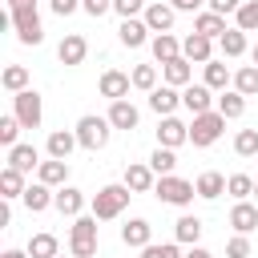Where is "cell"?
<instances>
[{
    "mask_svg": "<svg viewBox=\"0 0 258 258\" xmlns=\"http://www.w3.org/2000/svg\"><path fill=\"white\" fill-rule=\"evenodd\" d=\"M129 198H133V189H129L125 181H113V185H101V189L93 194V202H89V214H93L97 222H113V218H121V214H125V206H129Z\"/></svg>",
    "mask_w": 258,
    "mask_h": 258,
    "instance_id": "6da1fadb",
    "label": "cell"
},
{
    "mask_svg": "<svg viewBox=\"0 0 258 258\" xmlns=\"http://www.w3.org/2000/svg\"><path fill=\"white\" fill-rule=\"evenodd\" d=\"M8 16H12V28H16L20 44H40L44 40V24H40V12H36V0H8Z\"/></svg>",
    "mask_w": 258,
    "mask_h": 258,
    "instance_id": "7a4b0ae2",
    "label": "cell"
},
{
    "mask_svg": "<svg viewBox=\"0 0 258 258\" xmlns=\"http://www.w3.org/2000/svg\"><path fill=\"white\" fill-rule=\"evenodd\" d=\"M97 218L93 214H81V218H73V226H69V254L73 258H93L97 254Z\"/></svg>",
    "mask_w": 258,
    "mask_h": 258,
    "instance_id": "3957f363",
    "label": "cell"
},
{
    "mask_svg": "<svg viewBox=\"0 0 258 258\" xmlns=\"http://www.w3.org/2000/svg\"><path fill=\"white\" fill-rule=\"evenodd\" d=\"M109 133H113V125H109V117H97V113H85V117L77 121V141H81V149H89V153H97V149H105V145H109Z\"/></svg>",
    "mask_w": 258,
    "mask_h": 258,
    "instance_id": "277c9868",
    "label": "cell"
},
{
    "mask_svg": "<svg viewBox=\"0 0 258 258\" xmlns=\"http://www.w3.org/2000/svg\"><path fill=\"white\" fill-rule=\"evenodd\" d=\"M222 133H226V117H222L218 109H214V113H202V117L189 121V141H194V149H210Z\"/></svg>",
    "mask_w": 258,
    "mask_h": 258,
    "instance_id": "5b68a950",
    "label": "cell"
},
{
    "mask_svg": "<svg viewBox=\"0 0 258 258\" xmlns=\"http://www.w3.org/2000/svg\"><path fill=\"white\" fill-rule=\"evenodd\" d=\"M153 194L165 202V206H177V210H185L194 198H198V189H194V181H185V177H177V173H169V177H157V185H153Z\"/></svg>",
    "mask_w": 258,
    "mask_h": 258,
    "instance_id": "8992f818",
    "label": "cell"
},
{
    "mask_svg": "<svg viewBox=\"0 0 258 258\" xmlns=\"http://www.w3.org/2000/svg\"><path fill=\"white\" fill-rule=\"evenodd\" d=\"M12 113H16V121H20L24 129H40V121H44V101H40V93H36V89L16 93V97H12Z\"/></svg>",
    "mask_w": 258,
    "mask_h": 258,
    "instance_id": "52a82bcc",
    "label": "cell"
},
{
    "mask_svg": "<svg viewBox=\"0 0 258 258\" xmlns=\"http://www.w3.org/2000/svg\"><path fill=\"white\" fill-rule=\"evenodd\" d=\"M181 105H185L194 117H202V113H214V109H218V97H214L210 85H185V89H181Z\"/></svg>",
    "mask_w": 258,
    "mask_h": 258,
    "instance_id": "ba28073f",
    "label": "cell"
},
{
    "mask_svg": "<svg viewBox=\"0 0 258 258\" xmlns=\"http://www.w3.org/2000/svg\"><path fill=\"white\" fill-rule=\"evenodd\" d=\"M97 89H101V97H109V101H125L129 89H133V77L121 73V69H105L101 81H97Z\"/></svg>",
    "mask_w": 258,
    "mask_h": 258,
    "instance_id": "9c48e42d",
    "label": "cell"
},
{
    "mask_svg": "<svg viewBox=\"0 0 258 258\" xmlns=\"http://www.w3.org/2000/svg\"><path fill=\"white\" fill-rule=\"evenodd\" d=\"M173 4H165V0H153V4H145V12H141V20L149 24V32L157 36V32H169L173 28Z\"/></svg>",
    "mask_w": 258,
    "mask_h": 258,
    "instance_id": "30bf717a",
    "label": "cell"
},
{
    "mask_svg": "<svg viewBox=\"0 0 258 258\" xmlns=\"http://www.w3.org/2000/svg\"><path fill=\"white\" fill-rule=\"evenodd\" d=\"M181 56H185L189 64H210V60H214V40L202 36V32H189V36L181 40Z\"/></svg>",
    "mask_w": 258,
    "mask_h": 258,
    "instance_id": "8fae6325",
    "label": "cell"
},
{
    "mask_svg": "<svg viewBox=\"0 0 258 258\" xmlns=\"http://www.w3.org/2000/svg\"><path fill=\"white\" fill-rule=\"evenodd\" d=\"M56 56H60V64H69V69H77L85 56H89V40L81 36V32H64V40L56 44Z\"/></svg>",
    "mask_w": 258,
    "mask_h": 258,
    "instance_id": "7c38bea8",
    "label": "cell"
},
{
    "mask_svg": "<svg viewBox=\"0 0 258 258\" xmlns=\"http://www.w3.org/2000/svg\"><path fill=\"white\" fill-rule=\"evenodd\" d=\"M121 181H125V185H129L133 194H149V189L157 185V173L149 169V161H129V165H125V177H121Z\"/></svg>",
    "mask_w": 258,
    "mask_h": 258,
    "instance_id": "4fadbf2b",
    "label": "cell"
},
{
    "mask_svg": "<svg viewBox=\"0 0 258 258\" xmlns=\"http://www.w3.org/2000/svg\"><path fill=\"white\" fill-rule=\"evenodd\" d=\"M105 117H109L113 129H125V133L137 129V121H141V113H137V105H133L129 97H125V101H109V113H105Z\"/></svg>",
    "mask_w": 258,
    "mask_h": 258,
    "instance_id": "5bb4252c",
    "label": "cell"
},
{
    "mask_svg": "<svg viewBox=\"0 0 258 258\" xmlns=\"http://www.w3.org/2000/svg\"><path fill=\"white\" fill-rule=\"evenodd\" d=\"M185 141H189V125L177 121V117H161V125H157V145L177 149V145H185Z\"/></svg>",
    "mask_w": 258,
    "mask_h": 258,
    "instance_id": "9a60e30c",
    "label": "cell"
},
{
    "mask_svg": "<svg viewBox=\"0 0 258 258\" xmlns=\"http://www.w3.org/2000/svg\"><path fill=\"white\" fill-rule=\"evenodd\" d=\"M177 105H181V89H173V85H157V89L149 93V109H153L157 117H173Z\"/></svg>",
    "mask_w": 258,
    "mask_h": 258,
    "instance_id": "2e32d148",
    "label": "cell"
},
{
    "mask_svg": "<svg viewBox=\"0 0 258 258\" xmlns=\"http://www.w3.org/2000/svg\"><path fill=\"white\" fill-rule=\"evenodd\" d=\"M77 145H81V141H77V129H52L48 141H44L48 157H56V161H69V153H73Z\"/></svg>",
    "mask_w": 258,
    "mask_h": 258,
    "instance_id": "e0dca14e",
    "label": "cell"
},
{
    "mask_svg": "<svg viewBox=\"0 0 258 258\" xmlns=\"http://www.w3.org/2000/svg\"><path fill=\"white\" fill-rule=\"evenodd\" d=\"M52 210H56L60 218H81V210H85V194H81L77 185H60V189H56Z\"/></svg>",
    "mask_w": 258,
    "mask_h": 258,
    "instance_id": "ac0fdd59",
    "label": "cell"
},
{
    "mask_svg": "<svg viewBox=\"0 0 258 258\" xmlns=\"http://www.w3.org/2000/svg\"><path fill=\"white\" fill-rule=\"evenodd\" d=\"M121 242L133 246V250H145V246L153 242V226H149L145 218H129V222L121 226Z\"/></svg>",
    "mask_w": 258,
    "mask_h": 258,
    "instance_id": "d6986e66",
    "label": "cell"
},
{
    "mask_svg": "<svg viewBox=\"0 0 258 258\" xmlns=\"http://www.w3.org/2000/svg\"><path fill=\"white\" fill-rule=\"evenodd\" d=\"M117 36H121V44H125V48H141V44H149V40H153V36H149V24H145L141 16H133V20H121Z\"/></svg>",
    "mask_w": 258,
    "mask_h": 258,
    "instance_id": "ffe728a7",
    "label": "cell"
},
{
    "mask_svg": "<svg viewBox=\"0 0 258 258\" xmlns=\"http://www.w3.org/2000/svg\"><path fill=\"white\" fill-rule=\"evenodd\" d=\"M20 202H24V210H28V214H44V210L56 202V189H48L44 181H32V185L24 189V198H20Z\"/></svg>",
    "mask_w": 258,
    "mask_h": 258,
    "instance_id": "44dd1931",
    "label": "cell"
},
{
    "mask_svg": "<svg viewBox=\"0 0 258 258\" xmlns=\"http://www.w3.org/2000/svg\"><path fill=\"white\" fill-rule=\"evenodd\" d=\"M194 32H202V36H210V40H222L226 32H230V24H226V16H218V12H198L194 16Z\"/></svg>",
    "mask_w": 258,
    "mask_h": 258,
    "instance_id": "7402d4cb",
    "label": "cell"
},
{
    "mask_svg": "<svg viewBox=\"0 0 258 258\" xmlns=\"http://www.w3.org/2000/svg\"><path fill=\"white\" fill-rule=\"evenodd\" d=\"M149 48H153V60H157V64H169V60L181 56V40H177L173 32H157V36L149 40Z\"/></svg>",
    "mask_w": 258,
    "mask_h": 258,
    "instance_id": "603a6c76",
    "label": "cell"
},
{
    "mask_svg": "<svg viewBox=\"0 0 258 258\" xmlns=\"http://www.w3.org/2000/svg\"><path fill=\"white\" fill-rule=\"evenodd\" d=\"M8 165H12V169H20V173H32V169H40V149L20 141V145H12V149H8Z\"/></svg>",
    "mask_w": 258,
    "mask_h": 258,
    "instance_id": "cb8c5ba5",
    "label": "cell"
},
{
    "mask_svg": "<svg viewBox=\"0 0 258 258\" xmlns=\"http://www.w3.org/2000/svg\"><path fill=\"white\" fill-rule=\"evenodd\" d=\"M36 181H44L48 189H60V185H69V161H56V157L40 161V169H36Z\"/></svg>",
    "mask_w": 258,
    "mask_h": 258,
    "instance_id": "d4e9b609",
    "label": "cell"
},
{
    "mask_svg": "<svg viewBox=\"0 0 258 258\" xmlns=\"http://www.w3.org/2000/svg\"><path fill=\"white\" fill-rule=\"evenodd\" d=\"M202 218H194V214H181L177 222H173V242L177 246H198V238H202Z\"/></svg>",
    "mask_w": 258,
    "mask_h": 258,
    "instance_id": "484cf974",
    "label": "cell"
},
{
    "mask_svg": "<svg viewBox=\"0 0 258 258\" xmlns=\"http://www.w3.org/2000/svg\"><path fill=\"white\" fill-rule=\"evenodd\" d=\"M230 226H234V234H250V230H258V206H254V202H234V210H230Z\"/></svg>",
    "mask_w": 258,
    "mask_h": 258,
    "instance_id": "4316f807",
    "label": "cell"
},
{
    "mask_svg": "<svg viewBox=\"0 0 258 258\" xmlns=\"http://www.w3.org/2000/svg\"><path fill=\"white\" fill-rule=\"evenodd\" d=\"M161 77H165V85H173V89H185V85H194V64H189L185 56H177V60L161 64Z\"/></svg>",
    "mask_w": 258,
    "mask_h": 258,
    "instance_id": "83f0119b",
    "label": "cell"
},
{
    "mask_svg": "<svg viewBox=\"0 0 258 258\" xmlns=\"http://www.w3.org/2000/svg\"><path fill=\"white\" fill-rule=\"evenodd\" d=\"M24 189H28V185H24V173L12 169V165H4V169H0V198H4V202H16V198H24Z\"/></svg>",
    "mask_w": 258,
    "mask_h": 258,
    "instance_id": "f1b7e54d",
    "label": "cell"
},
{
    "mask_svg": "<svg viewBox=\"0 0 258 258\" xmlns=\"http://www.w3.org/2000/svg\"><path fill=\"white\" fill-rule=\"evenodd\" d=\"M194 189H198V198H206V202H214V198H222V194H226V177H222L218 169H206V173H198V181H194Z\"/></svg>",
    "mask_w": 258,
    "mask_h": 258,
    "instance_id": "f546056e",
    "label": "cell"
},
{
    "mask_svg": "<svg viewBox=\"0 0 258 258\" xmlns=\"http://www.w3.org/2000/svg\"><path fill=\"white\" fill-rule=\"evenodd\" d=\"M202 69H206L202 85H210L214 93H226V85H234V73L226 69V60H210V64H202Z\"/></svg>",
    "mask_w": 258,
    "mask_h": 258,
    "instance_id": "4dcf8cb0",
    "label": "cell"
},
{
    "mask_svg": "<svg viewBox=\"0 0 258 258\" xmlns=\"http://www.w3.org/2000/svg\"><path fill=\"white\" fill-rule=\"evenodd\" d=\"M218 113H222L226 121H238V117L246 113V97H242L238 89H226V93H218Z\"/></svg>",
    "mask_w": 258,
    "mask_h": 258,
    "instance_id": "1f68e13d",
    "label": "cell"
},
{
    "mask_svg": "<svg viewBox=\"0 0 258 258\" xmlns=\"http://www.w3.org/2000/svg\"><path fill=\"white\" fill-rule=\"evenodd\" d=\"M24 250H28V258H56L60 242H56V234H32Z\"/></svg>",
    "mask_w": 258,
    "mask_h": 258,
    "instance_id": "d6a6232c",
    "label": "cell"
},
{
    "mask_svg": "<svg viewBox=\"0 0 258 258\" xmlns=\"http://www.w3.org/2000/svg\"><path fill=\"white\" fill-rule=\"evenodd\" d=\"M149 169H153L157 177H169V173L177 169V153H173V149H165V145H157V149L149 153Z\"/></svg>",
    "mask_w": 258,
    "mask_h": 258,
    "instance_id": "836d02e7",
    "label": "cell"
},
{
    "mask_svg": "<svg viewBox=\"0 0 258 258\" xmlns=\"http://www.w3.org/2000/svg\"><path fill=\"white\" fill-rule=\"evenodd\" d=\"M226 194H230L234 202H250V198H254V177H250V173H230V177H226Z\"/></svg>",
    "mask_w": 258,
    "mask_h": 258,
    "instance_id": "e575fe53",
    "label": "cell"
},
{
    "mask_svg": "<svg viewBox=\"0 0 258 258\" xmlns=\"http://www.w3.org/2000/svg\"><path fill=\"white\" fill-rule=\"evenodd\" d=\"M0 85H4L12 97L24 93V89H28V69H24V64H8V69L0 73Z\"/></svg>",
    "mask_w": 258,
    "mask_h": 258,
    "instance_id": "d590c367",
    "label": "cell"
},
{
    "mask_svg": "<svg viewBox=\"0 0 258 258\" xmlns=\"http://www.w3.org/2000/svg\"><path fill=\"white\" fill-rule=\"evenodd\" d=\"M218 48H222V56H230V60H238L242 52H246V32L242 28H230L222 40H218Z\"/></svg>",
    "mask_w": 258,
    "mask_h": 258,
    "instance_id": "8d00e7d4",
    "label": "cell"
},
{
    "mask_svg": "<svg viewBox=\"0 0 258 258\" xmlns=\"http://www.w3.org/2000/svg\"><path fill=\"white\" fill-rule=\"evenodd\" d=\"M234 89H238L242 97H258V69H254V64H242V69L234 73Z\"/></svg>",
    "mask_w": 258,
    "mask_h": 258,
    "instance_id": "74e56055",
    "label": "cell"
},
{
    "mask_svg": "<svg viewBox=\"0 0 258 258\" xmlns=\"http://www.w3.org/2000/svg\"><path fill=\"white\" fill-rule=\"evenodd\" d=\"M234 28H242V32L258 28V0H242V8L234 12Z\"/></svg>",
    "mask_w": 258,
    "mask_h": 258,
    "instance_id": "f35d334b",
    "label": "cell"
},
{
    "mask_svg": "<svg viewBox=\"0 0 258 258\" xmlns=\"http://www.w3.org/2000/svg\"><path fill=\"white\" fill-rule=\"evenodd\" d=\"M133 89H141V93H153L157 89V69L153 64H133Z\"/></svg>",
    "mask_w": 258,
    "mask_h": 258,
    "instance_id": "ab89813d",
    "label": "cell"
},
{
    "mask_svg": "<svg viewBox=\"0 0 258 258\" xmlns=\"http://www.w3.org/2000/svg\"><path fill=\"white\" fill-rule=\"evenodd\" d=\"M20 129H24V125L16 121V113H8V117H0V145H4V149H12V145H20V141H16V137H20Z\"/></svg>",
    "mask_w": 258,
    "mask_h": 258,
    "instance_id": "60d3db41",
    "label": "cell"
},
{
    "mask_svg": "<svg viewBox=\"0 0 258 258\" xmlns=\"http://www.w3.org/2000/svg\"><path fill=\"white\" fill-rule=\"evenodd\" d=\"M234 153H238V157H254V153H258V129H238Z\"/></svg>",
    "mask_w": 258,
    "mask_h": 258,
    "instance_id": "b9f144b4",
    "label": "cell"
},
{
    "mask_svg": "<svg viewBox=\"0 0 258 258\" xmlns=\"http://www.w3.org/2000/svg\"><path fill=\"white\" fill-rule=\"evenodd\" d=\"M141 258H185V254H181L177 242H149V246L141 250Z\"/></svg>",
    "mask_w": 258,
    "mask_h": 258,
    "instance_id": "7bdbcfd3",
    "label": "cell"
},
{
    "mask_svg": "<svg viewBox=\"0 0 258 258\" xmlns=\"http://www.w3.org/2000/svg\"><path fill=\"white\" fill-rule=\"evenodd\" d=\"M113 12H117L121 20H133V16L145 12V0H113Z\"/></svg>",
    "mask_w": 258,
    "mask_h": 258,
    "instance_id": "ee69618b",
    "label": "cell"
},
{
    "mask_svg": "<svg viewBox=\"0 0 258 258\" xmlns=\"http://www.w3.org/2000/svg\"><path fill=\"white\" fill-rule=\"evenodd\" d=\"M226 258H250V238L246 234H234L226 242Z\"/></svg>",
    "mask_w": 258,
    "mask_h": 258,
    "instance_id": "f6af8a7d",
    "label": "cell"
},
{
    "mask_svg": "<svg viewBox=\"0 0 258 258\" xmlns=\"http://www.w3.org/2000/svg\"><path fill=\"white\" fill-rule=\"evenodd\" d=\"M81 12H89L93 20H101L105 12H113V0H81Z\"/></svg>",
    "mask_w": 258,
    "mask_h": 258,
    "instance_id": "bcb514c9",
    "label": "cell"
},
{
    "mask_svg": "<svg viewBox=\"0 0 258 258\" xmlns=\"http://www.w3.org/2000/svg\"><path fill=\"white\" fill-rule=\"evenodd\" d=\"M206 8L218 12V16H234V12L242 8V0H206Z\"/></svg>",
    "mask_w": 258,
    "mask_h": 258,
    "instance_id": "7dc6e473",
    "label": "cell"
},
{
    "mask_svg": "<svg viewBox=\"0 0 258 258\" xmlns=\"http://www.w3.org/2000/svg\"><path fill=\"white\" fill-rule=\"evenodd\" d=\"M48 8H52L60 20H64V16H73V12L81 8V0H48Z\"/></svg>",
    "mask_w": 258,
    "mask_h": 258,
    "instance_id": "c3c4849f",
    "label": "cell"
},
{
    "mask_svg": "<svg viewBox=\"0 0 258 258\" xmlns=\"http://www.w3.org/2000/svg\"><path fill=\"white\" fill-rule=\"evenodd\" d=\"M169 4H173V12H194V16H198V12H206V8H202L206 0H169Z\"/></svg>",
    "mask_w": 258,
    "mask_h": 258,
    "instance_id": "681fc988",
    "label": "cell"
},
{
    "mask_svg": "<svg viewBox=\"0 0 258 258\" xmlns=\"http://www.w3.org/2000/svg\"><path fill=\"white\" fill-rule=\"evenodd\" d=\"M185 258H214V254H210L206 246H189V250H185Z\"/></svg>",
    "mask_w": 258,
    "mask_h": 258,
    "instance_id": "f907efd6",
    "label": "cell"
},
{
    "mask_svg": "<svg viewBox=\"0 0 258 258\" xmlns=\"http://www.w3.org/2000/svg\"><path fill=\"white\" fill-rule=\"evenodd\" d=\"M0 258H28V250H4Z\"/></svg>",
    "mask_w": 258,
    "mask_h": 258,
    "instance_id": "816d5d0a",
    "label": "cell"
},
{
    "mask_svg": "<svg viewBox=\"0 0 258 258\" xmlns=\"http://www.w3.org/2000/svg\"><path fill=\"white\" fill-rule=\"evenodd\" d=\"M250 56H254V69H258V44H254V52H250Z\"/></svg>",
    "mask_w": 258,
    "mask_h": 258,
    "instance_id": "f5cc1de1",
    "label": "cell"
},
{
    "mask_svg": "<svg viewBox=\"0 0 258 258\" xmlns=\"http://www.w3.org/2000/svg\"><path fill=\"white\" fill-rule=\"evenodd\" d=\"M254 198H258V181H254Z\"/></svg>",
    "mask_w": 258,
    "mask_h": 258,
    "instance_id": "db71d44e",
    "label": "cell"
},
{
    "mask_svg": "<svg viewBox=\"0 0 258 258\" xmlns=\"http://www.w3.org/2000/svg\"><path fill=\"white\" fill-rule=\"evenodd\" d=\"M56 258H64V254H56ZM69 258H73V254H69Z\"/></svg>",
    "mask_w": 258,
    "mask_h": 258,
    "instance_id": "11a10c76",
    "label": "cell"
}]
</instances>
